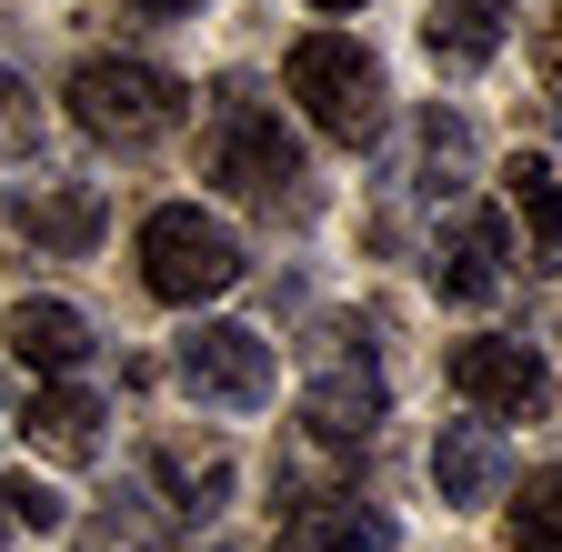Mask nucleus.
Listing matches in <instances>:
<instances>
[{
	"label": "nucleus",
	"mask_w": 562,
	"mask_h": 552,
	"mask_svg": "<svg viewBox=\"0 0 562 552\" xmlns=\"http://www.w3.org/2000/svg\"><path fill=\"white\" fill-rule=\"evenodd\" d=\"M532 81H542V101H562V11H552L542 41H532Z\"/></svg>",
	"instance_id": "18"
},
{
	"label": "nucleus",
	"mask_w": 562,
	"mask_h": 552,
	"mask_svg": "<svg viewBox=\"0 0 562 552\" xmlns=\"http://www.w3.org/2000/svg\"><path fill=\"white\" fill-rule=\"evenodd\" d=\"M503 271H513V232H503V212H452V232L432 241V292L462 302V312H482L492 292H503Z\"/></svg>",
	"instance_id": "9"
},
{
	"label": "nucleus",
	"mask_w": 562,
	"mask_h": 552,
	"mask_svg": "<svg viewBox=\"0 0 562 552\" xmlns=\"http://www.w3.org/2000/svg\"><path fill=\"white\" fill-rule=\"evenodd\" d=\"M101 222H111V212H101V191H91V181H50V171H41V181L11 191V232L41 241L50 261H81V251L101 241Z\"/></svg>",
	"instance_id": "10"
},
{
	"label": "nucleus",
	"mask_w": 562,
	"mask_h": 552,
	"mask_svg": "<svg viewBox=\"0 0 562 552\" xmlns=\"http://www.w3.org/2000/svg\"><path fill=\"white\" fill-rule=\"evenodd\" d=\"M101 392H81V382H41L31 402H21V442L41 452V462H101Z\"/></svg>",
	"instance_id": "12"
},
{
	"label": "nucleus",
	"mask_w": 562,
	"mask_h": 552,
	"mask_svg": "<svg viewBox=\"0 0 562 552\" xmlns=\"http://www.w3.org/2000/svg\"><path fill=\"white\" fill-rule=\"evenodd\" d=\"M11 532H21V482L0 472V542H11Z\"/></svg>",
	"instance_id": "20"
},
{
	"label": "nucleus",
	"mask_w": 562,
	"mask_h": 552,
	"mask_svg": "<svg viewBox=\"0 0 562 552\" xmlns=\"http://www.w3.org/2000/svg\"><path fill=\"white\" fill-rule=\"evenodd\" d=\"M140 21H181V11H201V0H131Z\"/></svg>",
	"instance_id": "21"
},
{
	"label": "nucleus",
	"mask_w": 562,
	"mask_h": 552,
	"mask_svg": "<svg viewBox=\"0 0 562 552\" xmlns=\"http://www.w3.org/2000/svg\"><path fill=\"white\" fill-rule=\"evenodd\" d=\"M140 503H151L171 532H201L211 512L232 503V452L222 442H151V462H140Z\"/></svg>",
	"instance_id": "7"
},
{
	"label": "nucleus",
	"mask_w": 562,
	"mask_h": 552,
	"mask_svg": "<svg viewBox=\"0 0 562 552\" xmlns=\"http://www.w3.org/2000/svg\"><path fill=\"white\" fill-rule=\"evenodd\" d=\"M503 201H513V222H522L532 271H552V261H562V171H552V161H513V171H503Z\"/></svg>",
	"instance_id": "15"
},
{
	"label": "nucleus",
	"mask_w": 562,
	"mask_h": 552,
	"mask_svg": "<svg viewBox=\"0 0 562 552\" xmlns=\"http://www.w3.org/2000/svg\"><path fill=\"white\" fill-rule=\"evenodd\" d=\"M432 482H442L452 512L503 503V493H513V452H503V432H492V423H442V442H432Z\"/></svg>",
	"instance_id": "11"
},
{
	"label": "nucleus",
	"mask_w": 562,
	"mask_h": 552,
	"mask_svg": "<svg viewBox=\"0 0 562 552\" xmlns=\"http://www.w3.org/2000/svg\"><path fill=\"white\" fill-rule=\"evenodd\" d=\"M171 382L201 402V412H261L271 402V341L251 331V322H191L181 341H171Z\"/></svg>",
	"instance_id": "5"
},
{
	"label": "nucleus",
	"mask_w": 562,
	"mask_h": 552,
	"mask_svg": "<svg viewBox=\"0 0 562 552\" xmlns=\"http://www.w3.org/2000/svg\"><path fill=\"white\" fill-rule=\"evenodd\" d=\"M503 31H513V0H432L422 11V50H432V71H452V81H472L492 50H503Z\"/></svg>",
	"instance_id": "13"
},
{
	"label": "nucleus",
	"mask_w": 562,
	"mask_h": 552,
	"mask_svg": "<svg viewBox=\"0 0 562 552\" xmlns=\"http://www.w3.org/2000/svg\"><path fill=\"white\" fill-rule=\"evenodd\" d=\"M232 282H241V241H232V222H211L201 201H161V212L140 222V292H151V302L201 312V302H222Z\"/></svg>",
	"instance_id": "4"
},
{
	"label": "nucleus",
	"mask_w": 562,
	"mask_h": 552,
	"mask_svg": "<svg viewBox=\"0 0 562 552\" xmlns=\"http://www.w3.org/2000/svg\"><path fill=\"white\" fill-rule=\"evenodd\" d=\"M0 341H11V352L41 372V382H70V372H81L91 362V322L81 312H70V302H11V322H0Z\"/></svg>",
	"instance_id": "14"
},
{
	"label": "nucleus",
	"mask_w": 562,
	"mask_h": 552,
	"mask_svg": "<svg viewBox=\"0 0 562 552\" xmlns=\"http://www.w3.org/2000/svg\"><path fill=\"white\" fill-rule=\"evenodd\" d=\"M513 552H562V472H532L513 493Z\"/></svg>",
	"instance_id": "16"
},
{
	"label": "nucleus",
	"mask_w": 562,
	"mask_h": 552,
	"mask_svg": "<svg viewBox=\"0 0 562 552\" xmlns=\"http://www.w3.org/2000/svg\"><path fill=\"white\" fill-rule=\"evenodd\" d=\"M60 522H70V503L50 482H21V532H60Z\"/></svg>",
	"instance_id": "17"
},
{
	"label": "nucleus",
	"mask_w": 562,
	"mask_h": 552,
	"mask_svg": "<svg viewBox=\"0 0 562 552\" xmlns=\"http://www.w3.org/2000/svg\"><path fill=\"white\" fill-rule=\"evenodd\" d=\"M60 101H70V121H81L101 151H161L181 131V111H191V91L161 71V60H121V50L81 60Z\"/></svg>",
	"instance_id": "3"
},
{
	"label": "nucleus",
	"mask_w": 562,
	"mask_h": 552,
	"mask_svg": "<svg viewBox=\"0 0 562 552\" xmlns=\"http://www.w3.org/2000/svg\"><path fill=\"white\" fill-rule=\"evenodd\" d=\"M452 392L482 412V423H522V412H542V402H552V372H542L532 341L472 331V341H452Z\"/></svg>",
	"instance_id": "6"
},
{
	"label": "nucleus",
	"mask_w": 562,
	"mask_h": 552,
	"mask_svg": "<svg viewBox=\"0 0 562 552\" xmlns=\"http://www.w3.org/2000/svg\"><path fill=\"white\" fill-rule=\"evenodd\" d=\"M211 181H222L232 201H251V212H312V171H302V142L281 131V111H261L241 81H222V101H211Z\"/></svg>",
	"instance_id": "1"
},
{
	"label": "nucleus",
	"mask_w": 562,
	"mask_h": 552,
	"mask_svg": "<svg viewBox=\"0 0 562 552\" xmlns=\"http://www.w3.org/2000/svg\"><path fill=\"white\" fill-rule=\"evenodd\" d=\"M312 11H362V0H312Z\"/></svg>",
	"instance_id": "22"
},
{
	"label": "nucleus",
	"mask_w": 562,
	"mask_h": 552,
	"mask_svg": "<svg viewBox=\"0 0 562 552\" xmlns=\"http://www.w3.org/2000/svg\"><path fill=\"white\" fill-rule=\"evenodd\" d=\"M21 142H31V91L0 71V151H21Z\"/></svg>",
	"instance_id": "19"
},
{
	"label": "nucleus",
	"mask_w": 562,
	"mask_h": 552,
	"mask_svg": "<svg viewBox=\"0 0 562 552\" xmlns=\"http://www.w3.org/2000/svg\"><path fill=\"white\" fill-rule=\"evenodd\" d=\"M281 91H292V101L312 111V131H322V142H341V151H372L382 121H392L382 60L351 41V31H312V41H292V60H281Z\"/></svg>",
	"instance_id": "2"
},
{
	"label": "nucleus",
	"mask_w": 562,
	"mask_h": 552,
	"mask_svg": "<svg viewBox=\"0 0 562 552\" xmlns=\"http://www.w3.org/2000/svg\"><path fill=\"white\" fill-rule=\"evenodd\" d=\"M302 432L322 442V452H362L372 432H382V372H372V352L362 362H322L312 372V392H302Z\"/></svg>",
	"instance_id": "8"
}]
</instances>
